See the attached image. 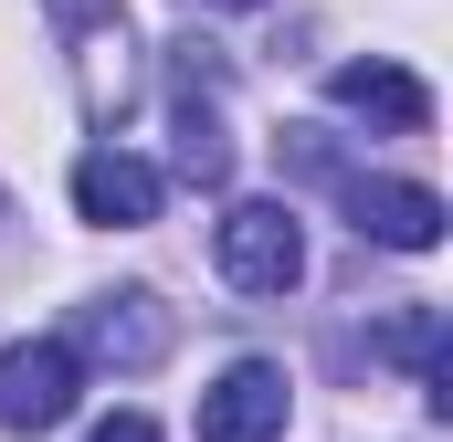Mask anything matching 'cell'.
Segmentation results:
<instances>
[{"label":"cell","instance_id":"obj_5","mask_svg":"<svg viewBox=\"0 0 453 442\" xmlns=\"http://www.w3.org/2000/svg\"><path fill=\"white\" fill-rule=\"evenodd\" d=\"M285 411H296L285 369H274V358H232L222 379L201 390V442H274Z\"/></svg>","mask_w":453,"mask_h":442},{"label":"cell","instance_id":"obj_2","mask_svg":"<svg viewBox=\"0 0 453 442\" xmlns=\"http://www.w3.org/2000/svg\"><path fill=\"white\" fill-rule=\"evenodd\" d=\"M74 400H85V358L64 337L0 347V432H53V422H74Z\"/></svg>","mask_w":453,"mask_h":442},{"label":"cell","instance_id":"obj_4","mask_svg":"<svg viewBox=\"0 0 453 442\" xmlns=\"http://www.w3.org/2000/svg\"><path fill=\"white\" fill-rule=\"evenodd\" d=\"M338 201H348V232L380 242V253H433L443 242V201L422 179H358V169H338Z\"/></svg>","mask_w":453,"mask_h":442},{"label":"cell","instance_id":"obj_6","mask_svg":"<svg viewBox=\"0 0 453 442\" xmlns=\"http://www.w3.org/2000/svg\"><path fill=\"white\" fill-rule=\"evenodd\" d=\"M158 201H169V179H158L137 148H85V158H74V211L96 221V232H148Z\"/></svg>","mask_w":453,"mask_h":442},{"label":"cell","instance_id":"obj_3","mask_svg":"<svg viewBox=\"0 0 453 442\" xmlns=\"http://www.w3.org/2000/svg\"><path fill=\"white\" fill-rule=\"evenodd\" d=\"M169 337H180V316L148 295V285H127V295H96L85 316H74V358H106V369H158L169 358Z\"/></svg>","mask_w":453,"mask_h":442},{"label":"cell","instance_id":"obj_7","mask_svg":"<svg viewBox=\"0 0 453 442\" xmlns=\"http://www.w3.org/2000/svg\"><path fill=\"white\" fill-rule=\"evenodd\" d=\"M53 21L74 32V74H85V116H116L137 64H127V11L116 0H53Z\"/></svg>","mask_w":453,"mask_h":442},{"label":"cell","instance_id":"obj_9","mask_svg":"<svg viewBox=\"0 0 453 442\" xmlns=\"http://www.w3.org/2000/svg\"><path fill=\"white\" fill-rule=\"evenodd\" d=\"M211 42H180V95H169V126H180V179L190 190H222L232 179V137H222V116H211V95H201V64Z\"/></svg>","mask_w":453,"mask_h":442},{"label":"cell","instance_id":"obj_10","mask_svg":"<svg viewBox=\"0 0 453 442\" xmlns=\"http://www.w3.org/2000/svg\"><path fill=\"white\" fill-rule=\"evenodd\" d=\"M85 442H158V422H148V411H106Z\"/></svg>","mask_w":453,"mask_h":442},{"label":"cell","instance_id":"obj_1","mask_svg":"<svg viewBox=\"0 0 453 442\" xmlns=\"http://www.w3.org/2000/svg\"><path fill=\"white\" fill-rule=\"evenodd\" d=\"M211 253H222V274L242 295H296V285H306V232H296L285 201H222Z\"/></svg>","mask_w":453,"mask_h":442},{"label":"cell","instance_id":"obj_8","mask_svg":"<svg viewBox=\"0 0 453 442\" xmlns=\"http://www.w3.org/2000/svg\"><path fill=\"white\" fill-rule=\"evenodd\" d=\"M327 106L369 116V126H390V137H422V126H433V85H422L411 64L369 53V64H338V74H327Z\"/></svg>","mask_w":453,"mask_h":442},{"label":"cell","instance_id":"obj_11","mask_svg":"<svg viewBox=\"0 0 453 442\" xmlns=\"http://www.w3.org/2000/svg\"><path fill=\"white\" fill-rule=\"evenodd\" d=\"M180 11H264V0H180Z\"/></svg>","mask_w":453,"mask_h":442}]
</instances>
